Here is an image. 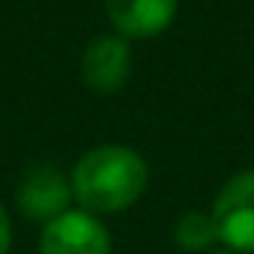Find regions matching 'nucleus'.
<instances>
[{
	"instance_id": "obj_1",
	"label": "nucleus",
	"mask_w": 254,
	"mask_h": 254,
	"mask_svg": "<svg viewBox=\"0 0 254 254\" xmlns=\"http://www.w3.org/2000/svg\"><path fill=\"white\" fill-rule=\"evenodd\" d=\"M69 180L75 203L84 212L114 215L141 200L150 183V168L132 147L99 144L75 162Z\"/></svg>"
},
{
	"instance_id": "obj_2",
	"label": "nucleus",
	"mask_w": 254,
	"mask_h": 254,
	"mask_svg": "<svg viewBox=\"0 0 254 254\" xmlns=\"http://www.w3.org/2000/svg\"><path fill=\"white\" fill-rule=\"evenodd\" d=\"M212 221L218 242L233 254H254V171H239L215 194Z\"/></svg>"
},
{
	"instance_id": "obj_3",
	"label": "nucleus",
	"mask_w": 254,
	"mask_h": 254,
	"mask_svg": "<svg viewBox=\"0 0 254 254\" xmlns=\"http://www.w3.org/2000/svg\"><path fill=\"white\" fill-rule=\"evenodd\" d=\"M132 72H135V48L129 39L117 36L114 30L93 36L78 63V75L84 87L99 96L120 93L129 84Z\"/></svg>"
},
{
	"instance_id": "obj_4",
	"label": "nucleus",
	"mask_w": 254,
	"mask_h": 254,
	"mask_svg": "<svg viewBox=\"0 0 254 254\" xmlns=\"http://www.w3.org/2000/svg\"><path fill=\"white\" fill-rule=\"evenodd\" d=\"M72 180L54 168V165H33L15 189V203L21 209L24 218L39 221L42 227L54 218H60L63 212L72 209Z\"/></svg>"
},
{
	"instance_id": "obj_5",
	"label": "nucleus",
	"mask_w": 254,
	"mask_h": 254,
	"mask_svg": "<svg viewBox=\"0 0 254 254\" xmlns=\"http://www.w3.org/2000/svg\"><path fill=\"white\" fill-rule=\"evenodd\" d=\"M39 254H111V233L99 215L69 209L42 227Z\"/></svg>"
},
{
	"instance_id": "obj_6",
	"label": "nucleus",
	"mask_w": 254,
	"mask_h": 254,
	"mask_svg": "<svg viewBox=\"0 0 254 254\" xmlns=\"http://www.w3.org/2000/svg\"><path fill=\"white\" fill-rule=\"evenodd\" d=\"M102 3L111 30L129 42L162 36L180 12V0H102Z\"/></svg>"
},
{
	"instance_id": "obj_7",
	"label": "nucleus",
	"mask_w": 254,
	"mask_h": 254,
	"mask_svg": "<svg viewBox=\"0 0 254 254\" xmlns=\"http://www.w3.org/2000/svg\"><path fill=\"white\" fill-rule=\"evenodd\" d=\"M174 239L186 251H209L218 242V227L212 221V212L191 209L180 215V221L174 224Z\"/></svg>"
},
{
	"instance_id": "obj_8",
	"label": "nucleus",
	"mask_w": 254,
	"mask_h": 254,
	"mask_svg": "<svg viewBox=\"0 0 254 254\" xmlns=\"http://www.w3.org/2000/svg\"><path fill=\"white\" fill-rule=\"evenodd\" d=\"M9 245H12V218L6 206L0 203V254H9Z\"/></svg>"
},
{
	"instance_id": "obj_9",
	"label": "nucleus",
	"mask_w": 254,
	"mask_h": 254,
	"mask_svg": "<svg viewBox=\"0 0 254 254\" xmlns=\"http://www.w3.org/2000/svg\"><path fill=\"white\" fill-rule=\"evenodd\" d=\"M209 254H233V251H209Z\"/></svg>"
}]
</instances>
